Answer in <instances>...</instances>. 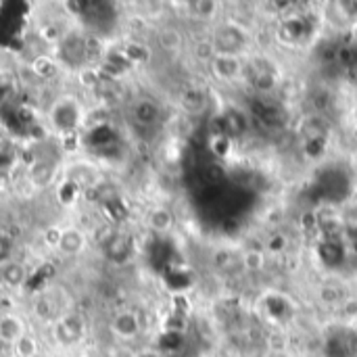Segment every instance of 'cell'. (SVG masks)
<instances>
[{
	"mask_svg": "<svg viewBox=\"0 0 357 357\" xmlns=\"http://www.w3.org/2000/svg\"><path fill=\"white\" fill-rule=\"evenodd\" d=\"M209 71L220 82L232 84V82H238V79L245 77V73H247V61L243 56H236V54L215 52L209 59Z\"/></svg>",
	"mask_w": 357,
	"mask_h": 357,
	"instance_id": "obj_1",
	"label": "cell"
},
{
	"mask_svg": "<svg viewBox=\"0 0 357 357\" xmlns=\"http://www.w3.org/2000/svg\"><path fill=\"white\" fill-rule=\"evenodd\" d=\"M109 331L119 341H134L142 333V320L136 310H119L109 320Z\"/></svg>",
	"mask_w": 357,
	"mask_h": 357,
	"instance_id": "obj_2",
	"label": "cell"
},
{
	"mask_svg": "<svg viewBox=\"0 0 357 357\" xmlns=\"http://www.w3.org/2000/svg\"><path fill=\"white\" fill-rule=\"evenodd\" d=\"M54 247L67 255V257H75L79 253L86 251L88 247V238L84 234V230L75 228V226H67V228H61L59 234H56V241H54Z\"/></svg>",
	"mask_w": 357,
	"mask_h": 357,
	"instance_id": "obj_3",
	"label": "cell"
},
{
	"mask_svg": "<svg viewBox=\"0 0 357 357\" xmlns=\"http://www.w3.org/2000/svg\"><path fill=\"white\" fill-rule=\"evenodd\" d=\"M84 333H86V324H84V320H82L77 314H67V316H63V318L56 322V326H54L56 341H59L61 345H65V347L77 343V341L84 337Z\"/></svg>",
	"mask_w": 357,
	"mask_h": 357,
	"instance_id": "obj_4",
	"label": "cell"
},
{
	"mask_svg": "<svg viewBox=\"0 0 357 357\" xmlns=\"http://www.w3.org/2000/svg\"><path fill=\"white\" fill-rule=\"evenodd\" d=\"M23 335H27V326L17 314H0V343L13 347Z\"/></svg>",
	"mask_w": 357,
	"mask_h": 357,
	"instance_id": "obj_5",
	"label": "cell"
},
{
	"mask_svg": "<svg viewBox=\"0 0 357 357\" xmlns=\"http://www.w3.org/2000/svg\"><path fill=\"white\" fill-rule=\"evenodd\" d=\"M146 226L157 234H167L176 226V215L169 207H155L146 215Z\"/></svg>",
	"mask_w": 357,
	"mask_h": 357,
	"instance_id": "obj_6",
	"label": "cell"
},
{
	"mask_svg": "<svg viewBox=\"0 0 357 357\" xmlns=\"http://www.w3.org/2000/svg\"><path fill=\"white\" fill-rule=\"evenodd\" d=\"M241 266L243 270H247L249 274H257V272H264L266 266H268V253L259 247H251V249H245V253L241 255Z\"/></svg>",
	"mask_w": 357,
	"mask_h": 357,
	"instance_id": "obj_7",
	"label": "cell"
},
{
	"mask_svg": "<svg viewBox=\"0 0 357 357\" xmlns=\"http://www.w3.org/2000/svg\"><path fill=\"white\" fill-rule=\"evenodd\" d=\"M157 42L163 50L167 52H176L182 48L184 44V33L178 29V27H161L159 33H157Z\"/></svg>",
	"mask_w": 357,
	"mask_h": 357,
	"instance_id": "obj_8",
	"label": "cell"
},
{
	"mask_svg": "<svg viewBox=\"0 0 357 357\" xmlns=\"http://www.w3.org/2000/svg\"><path fill=\"white\" fill-rule=\"evenodd\" d=\"M132 115H134V119H136L138 123L149 126V123H153V121L159 117V107H157L153 100H140V102H136V107L132 109Z\"/></svg>",
	"mask_w": 357,
	"mask_h": 357,
	"instance_id": "obj_9",
	"label": "cell"
},
{
	"mask_svg": "<svg viewBox=\"0 0 357 357\" xmlns=\"http://www.w3.org/2000/svg\"><path fill=\"white\" fill-rule=\"evenodd\" d=\"M29 180H31L33 186L44 188L54 180V167L50 163H36L31 167V172H29Z\"/></svg>",
	"mask_w": 357,
	"mask_h": 357,
	"instance_id": "obj_10",
	"label": "cell"
},
{
	"mask_svg": "<svg viewBox=\"0 0 357 357\" xmlns=\"http://www.w3.org/2000/svg\"><path fill=\"white\" fill-rule=\"evenodd\" d=\"M13 354L17 357H38L40 356V347H38V341L27 333V335H23L13 347Z\"/></svg>",
	"mask_w": 357,
	"mask_h": 357,
	"instance_id": "obj_11",
	"label": "cell"
},
{
	"mask_svg": "<svg viewBox=\"0 0 357 357\" xmlns=\"http://www.w3.org/2000/svg\"><path fill=\"white\" fill-rule=\"evenodd\" d=\"M25 278H27V272H25V268H23L21 264H17V261L6 264V266L2 268V280H4L6 284H10V287L23 284Z\"/></svg>",
	"mask_w": 357,
	"mask_h": 357,
	"instance_id": "obj_12",
	"label": "cell"
},
{
	"mask_svg": "<svg viewBox=\"0 0 357 357\" xmlns=\"http://www.w3.org/2000/svg\"><path fill=\"white\" fill-rule=\"evenodd\" d=\"M289 249V241H287V236L284 234H280V232H276L270 241H268V245H266V253H284Z\"/></svg>",
	"mask_w": 357,
	"mask_h": 357,
	"instance_id": "obj_13",
	"label": "cell"
},
{
	"mask_svg": "<svg viewBox=\"0 0 357 357\" xmlns=\"http://www.w3.org/2000/svg\"><path fill=\"white\" fill-rule=\"evenodd\" d=\"M52 69H54V61H52L50 56H40V59H36V61H33V71H36L40 77L50 75V73H52Z\"/></svg>",
	"mask_w": 357,
	"mask_h": 357,
	"instance_id": "obj_14",
	"label": "cell"
},
{
	"mask_svg": "<svg viewBox=\"0 0 357 357\" xmlns=\"http://www.w3.org/2000/svg\"><path fill=\"white\" fill-rule=\"evenodd\" d=\"M347 40H349L354 46H357V19H354V23H351L349 29H347Z\"/></svg>",
	"mask_w": 357,
	"mask_h": 357,
	"instance_id": "obj_15",
	"label": "cell"
},
{
	"mask_svg": "<svg viewBox=\"0 0 357 357\" xmlns=\"http://www.w3.org/2000/svg\"><path fill=\"white\" fill-rule=\"evenodd\" d=\"M136 357H163L161 354H157V351H142V354H138Z\"/></svg>",
	"mask_w": 357,
	"mask_h": 357,
	"instance_id": "obj_16",
	"label": "cell"
}]
</instances>
